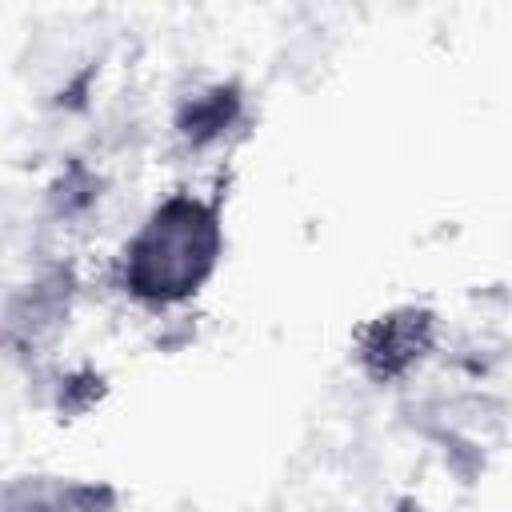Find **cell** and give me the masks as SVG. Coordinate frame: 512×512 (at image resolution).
<instances>
[{
	"instance_id": "cell-1",
	"label": "cell",
	"mask_w": 512,
	"mask_h": 512,
	"mask_svg": "<svg viewBox=\"0 0 512 512\" xmlns=\"http://www.w3.org/2000/svg\"><path fill=\"white\" fill-rule=\"evenodd\" d=\"M216 232L200 204L172 200L160 208L132 244V276L144 292H188L212 264Z\"/></svg>"
}]
</instances>
